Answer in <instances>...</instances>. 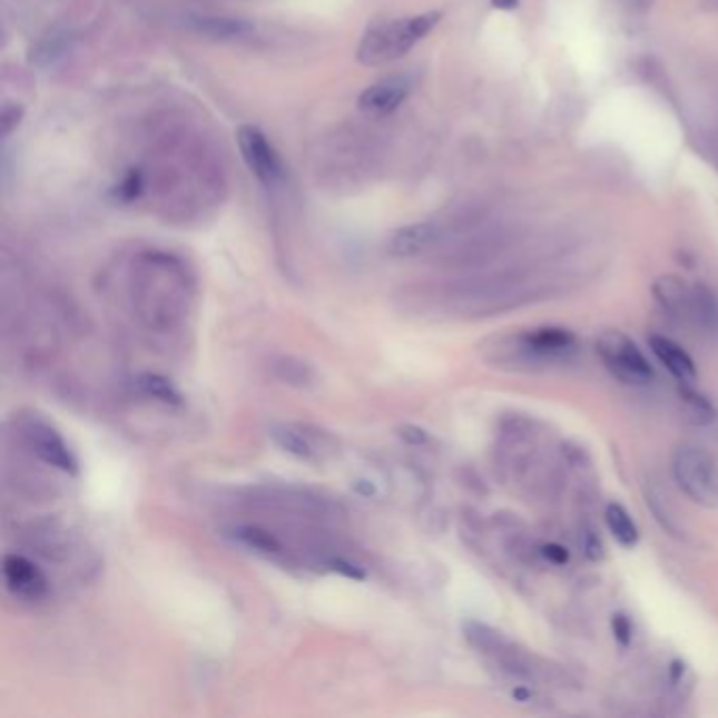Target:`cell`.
Segmentation results:
<instances>
[{
  "label": "cell",
  "instance_id": "8fae6325",
  "mask_svg": "<svg viewBox=\"0 0 718 718\" xmlns=\"http://www.w3.org/2000/svg\"><path fill=\"white\" fill-rule=\"evenodd\" d=\"M441 226L434 222H417L399 228L388 238V253L394 257H415L427 252L432 245L441 240Z\"/></svg>",
  "mask_w": 718,
  "mask_h": 718
},
{
  "label": "cell",
  "instance_id": "ac0fdd59",
  "mask_svg": "<svg viewBox=\"0 0 718 718\" xmlns=\"http://www.w3.org/2000/svg\"><path fill=\"white\" fill-rule=\"evenodd\" d=\"M274 375L285 382V384H292V386H308L314 380V373H312L311 367L297 358H292V356H281L278 361H274L273 365Z\"/></svg>",
  "mask_w": 718,
  "mask_h": 718
},
{
  "label": "cell",
  "instance_id": "8992f818",
  "mask_svg": "<svg viewBox=\"0 0 718 718\" xmlns=\"http://www.w3.org/2000/svg\"><path fill=\"white\" fill-rule=\"evenodd\" d=\"M597 354L607 371L623 384L645 386L656 377V371L641 348L621 331H602L597 337Z\"/></svg>",
  "mask_w": 718,
  "mask_h": 718
},
{
  "label": "cell",
  "instance_id": "9a60e30c",
  "mask_svg": "<svg viewBox=\"0 0 718 718\" xmlns=\"http://www.w3.org/2000/svg\"><path fill=\"white\" fill-rule=\"evenodd\" d=\"M190 28L198 35L215 40L245 39V37H252L253 32H255V26H253L252 21L234 20V18H214V16L193 18Z\"/></svg>",
  "mask_w": 718,
  "mask_h": 718
},
{
  "label": "cell",
  "instance_id": "7a4b0ae2",
  "mask_svg": "<svg viewBox=\"0 0 718 718\" xmlns=\"http://www.w3.org/2000/svg\"><path fill=\"white\" fill-rule=\"evenodd\" d=\"M578 340L563 327H538L517 335L493 337L486 342L485 358L500 367L535 370L540 365H554L576 354Z\"/></svg>",
  "mask_w": 718,
  "mask_h": 718
},
{
  "label": "cell",
  "instance_id": "e0dca14e",
  "mask_svg": "<svg viewBox=\"0 0 718 718\" xmlns=\"http://www.w3.org/2000/svg\"><path fill=\"white\" fill-rule=\"evenodd\" d=\"M691 323H696L704 331L715 333L718 331V297L706 285H694V311H691Z\"/></svg>",
  "mask_w": 718,
  "mask_h": 718
},
{
  "label": "cell",
  "instance_id": "7402d4cb",
  "mask_svg": "<svg viewBox=\"0 0 718 718\" xmlns=\"http://www.w3.org/2000/svg\"><path fill=\"white\" fill-rule=\"evenodd\" d=\"M23 106L18 104V101H4L2 104V110H0V129H2V137H9L23 120Z\"/></svg>",
  "mask_w": 718,
  "mask_h": 718
},
{
  "label": "cell",
  "instance_id": "d4e9b609",
  "mask_svg": "<svg viewBox=\"0 0 718 718\" xmlns=\"http://www.w3.org/2000/svg\"><path fill=\"white\" fill-rule=\"evenodd\" d=\"M491 2V7L493 9H498V11H514V9H519V4H521V0H489Z\"/></svg>",
  "mask_w": 718,
  "mask_h": 718
},
{
  "label": "cell",
  "instance_id": "5bb4252c",
  "mask_svg": "<svg viewBox=\"0 0 718 718\" xmlns=\"http://www.w3.org/2000/svg\"><path fill=\"white\" fill-rule=\"evenodd\" d=\"M72 45H75V37L68 30L53 28L35 42L30 51V63L40 70L53 68L72 51Z\"/></svg>",
  "mask_w": 718,
  "mask_h": 718
},
{
  "label": "cell",
  "instance_id": "ba28073f",
  "mask_svg": "<svg viewBox=\"0 0 718 718\" xmlns=\"http://www.w3.org/2000/svg\"><path fill=\"white\" fill-rule=\"evenodd\" d=\"M7 590L23 602H45L51 597V580L40 564L21 552H7L2 559Z\"/></svg>",
  "mask_w": 718,
  "mask_h": 718
},
{
  "label": "cell",
  "instance_id": "4fadbf2b",
  "mask_svg": "<svg viewBox=\"0 0 718 718\" xmlns=\"http://www.w3.org/2000/svg\"><path fill=\"white\" fill-rule=\"evenodd\" d=\"M649 346L653 350L656 358L660 361L666 371L679 380L680 384H694L698 380V370L694 358L680 348L677 342L663 337V335H651Z\"/></svg>",
  "mask_w": 718,
  "mask_h": 718
},
{
  "label": "cell",
  "instance_id": "ffe728a7",
  "mask_svg": "<svg viewBox=\"0 0 718 718\" xmlns=\"http://www.w3.org/2000/svg\"><path fill=\"white\" fill-rule=\"evenodd\" d=\"M137 386L139 390L146 394V396H153L155 401H160L165 405H179L181 403V394L175 390L174 384L160 375H141L137 380Z\"/></svg>",
  "mask_w": 718,
  "mask_h": 718
},
{
  "label": "cell",
  "instance_id": "2e32d148",
  "mask_svg": "<svg viewBox=\"0 0 718 718\" xmlns=\"http://www.w3.org/2000/svg\"><path fill=\"white\" fill-rule=\"evenodd\" d=\"M604 521L613 540L623 548H635L639 542V527L630 512L621 504H609L604 510Z\"/></svg>",
  "mask_w": 718,
  "mask_h": 718
},
{
  "label": "cell",
  "instance_id": "30bf717a",
  "mask_svg": "<svg viewBox=\"0 0 718 718\" xmlns=\"http://www.w3.org/2000/svg\"><path fill=\"white\" fill-rule=\"evenodd\" d=\"M413 91V80L405 75L382 78L358 96V110L371 117H386L399 110Z\"/></svg>",
  "mask_w": 718,
  "mask_h": 718
},
{
  "label": "cell",
  "instance_id": "d6986e66",
  "mask_svg": "<svg viewBox=\"0 0 718 718\" xmlns=\"http://www.w3.org/2000/svg\"><path fill=\"white\" fill-rule=\"evenodd\" d=\"M689 386L691 384H682V390H680V401L687 409V417L698 426H706L715 420V407L710 405V401L706 396H701L699 392L689 388Z\"/></svg>",
  "mask_w": 718,
  "mask_h": 718
},
{
  "label": "cell",
  "instance_id": "cb8c5ba5",
  "mask_svg": "<svg viewBox=\"0 0 718 718\" xmlns=\"http://www.w3.org/2000/svg\"><path fill=\"white\" fill-rule=\"evenodd\" d=\"M542 554H544L545 559H548L550 563L564 564L569 561V554H567V550H564L563 545H544V548H542Z\"/></svg>",
  "mask_w": 718,
  "mask_h": 718
},
{
  "label": "cell",
  "instance_id": "5b68a950",
  "mask_svg": "<svg viewBox=\"0 0 718 718\" xmlns=\"http://www.w3.org/2000/svg\"><path fill=\"white\" fill-rule=\"evenodd\" d=\"M672 474L680 491L696 504L718 508V470L712 455L696 445L675 451Z\"/></svg>",
  "mask_w": 718,
  "mask_h": 718
},
{
  "label": "cell",
  "instance_id": "44dd1931",
  "mask_svg": "<svg viewBox=\"0 0 718 718\" xmlns=\"http://www.w3.org/2000/svg\"><path fill=\"white\" fill-rule=\"evenodd\" d=\"M144 188H146V177L139 169H131L122 175V179L112 190V196L117 198L118 203H134L144 195Z\"/></svg>",
  "mask_w": 718,
  "mask_h": 718
},
{
  "label": "cell",
  "instance_id": "6da1fadb",
  "mask_svg": "<svg viewBox=\"0 0 718 718\" xmlns=\"http://www.w3.org/2000/svg\"><path fill=\"white\" fill-rule=\"evenodd\" d=\"M127 295L137 327L156 340H174L190 330L195 278L171 253H141L134 262Z\"/></svg>",
  "mask_w": 718,
  "mask_h": 718
},
{
  "label": "cell",
  "instance_id": "7c38bea8",
  "mask_svg": "<svg viewBox=\"0 0 718 718\" xmlns=\"http://www.w3.org/2000/svg\"><path fill=\"white\" fill-rule=\"evenodd\" d=\"M653 295L663 311L672 314L680 321L691 323V311H694V285H687L680 276L663 274L653 283Z\"/></svg>",
  "mask_w": 718,
  "mask_h": 718
},
{
  "label": "cell",
  "instance_id": "603a6c76",
  "mask_svg": "<svg viewBox=\"0 0 718 718\" xmlns=\"http://www.w3.org/2000/svg\"><path fill=\"white\" fill-rule=\"evenodd\" d=\"M611 626H613V637L620 641L621 647H628L630 641H632V626H630V620L626 616H613L611 620Z\"/></svg>",
  "mask_w": 718,
  "mask_h": 718
},
{
  "label": "cell",
  "instance_id": "52a82bcc",
  "mask_svg": "<svg viewBox=\"0 0 718 718\" xmlns=\"http://www.w3.org/2000/svg\"><path fill=\"white\" fill-rule=\"evenodd\" d=\"M236 144L252 171L264 186L274 188L285 177V165L268 136L255 125H240L236 129Z\"/></svg>",
  "mask_w": 718,
  "mask_h": 718
},
{
  "label": "cell",
  "instance_id": "277c9868",
  "mask_svg": "<svg viewBox=\"0 0 718 718\" xmlns=\"http://www.w3.org/2000/svg\"><path fill=\"white\" fill-rule=\"evenodd\" d=\"M13 424L18 441L45 466L56 468L63 474H77V458L58 427L39 413H20L13 417Z\"/></svg>",
  "mask_w": 718,
  "mask_h": 718
},
{
  "label": "cell",
  "instance_id": "3957f363",
  "mask_svg": "<svg viewBox=\"0 0 718 718\" xmlns=\"http://www.w3.org/2000/svg\"><path fill=\"white\" fill-rule=\"evenodd\" d=\"M441 20H443L441 11H427L411 18L375 21L363 32V39L356 49V58L363 66H370V68H380L396 59L405 58L420 40L426 39Z\"/></svg>",
  "mask_w": 718,
  "mask_h": 718
},
{
  "label": "cell",
  "instance_id": "484cf974",
  "mask_svg": "<svg viewBox=\"0 0 718 718\" xmlns=\"http://www.w3.org/2000/svg\"><path fill=\"white\" fill-rule=\"evenodd\" d=\"M632 4H635V7H642V9H647V7L651 4V0H632Z\"/></svg>",
  "mask_w": 718,
  "mask_h": 718
},
{
  "label": "cell",
  "instance_id": "9c48e42d",
  "mask_svg": "<svg viewBox=\"0 0 718 718\" xmlns=\"http://www.w3.org/2000/svg\"><path fill=\"white\" fill-rule=\"evenodd\" d=\"M274 443L285 453L306 462H321L333 451V439L323 430H312L299 424H278L271 430Z\"/></svg>",
  "mask_w": 718,
  "mask_h": 718
}]
</instances>
